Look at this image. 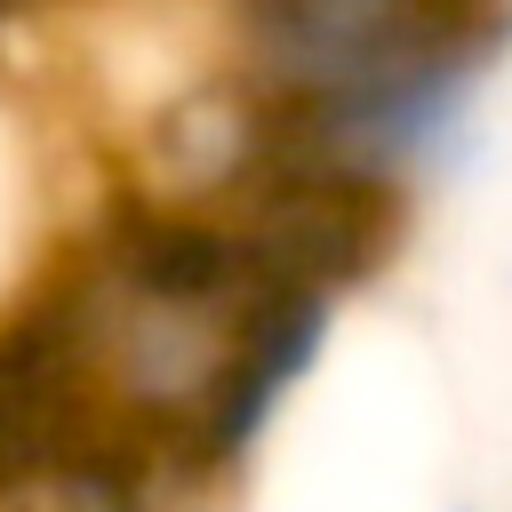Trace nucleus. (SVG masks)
<instances>
[{
    "mask_svg": "<svg viewBox=\"0 0 512 512\" xmlns=\"http://www.w3.org/2000/svg\"><path fill=\"white\" fill-rule=\"evenodd\" d=\"M0 512H40L32 496H16V488H0Z\"/></svg>",
    "mask_w": 512,
    "mask_h": 512,
    "instance_id": "nucleus-1",
    "label": "nucleus"
}]
</instances>
